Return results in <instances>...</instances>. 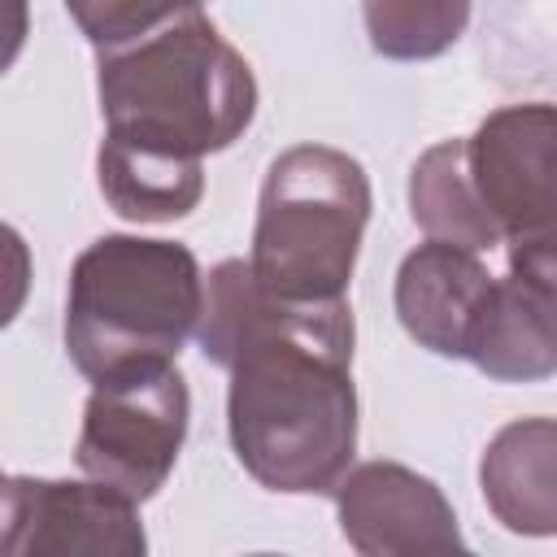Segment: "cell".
<instances>
[{
	"instance_id": "52a82bcc",
	"label": "cell",
	"mask_w": 557,
	"mask_h": 557,
	"mask_svg": "<svg viewBox=\"0 0 557 557\" xmlns=\"http://www.w3.org/2000/svg\"><path fill=\"white\" fill-rule=\"evenodd\" d=\"M4 557H148L139 505L91 479L9 474Z\"/></svg>"
},
{
	"instance_id": "9c48e42d",
	"label": "cell",
	"mask_w": 557,
	"mask_h": 557,
	"mask_svg": "<svg viewBox=\"0 0 557 557\" xmlns=\"http://www.w3.org/2000/svg\"><path fill=\"white\" fill-rule=\"evenodd\" d=\"M492 283L496 274L483 265L479 252L426 239L405 252L396 270V318L418 348L448 361H466Z\"/></svg>"
},
{
	"instance_id": "6da1fadb",
	"label": "cell",
	"mask_w": 557,
	"mask_h": 557,
	"mask_svg": "<svg viewBox=\"0 0 557 557\" xmlns=\"http://www.w3.org/2000/svg\"><path fill=\"white\" fill-rule=\"evenodd\" d=\"M65 9L96 48L100 196L126 222L187 218L205 196V157L231 148L257 117L252 65L200 4L70 0Z\"/></svg>"
},
{
	"instance_id": "5bb4252c",
	"label": "cell",
	"mask_w": 557,
	"mask_h": 557,
	"mask_svg": "<svg viewBox=\"0 0 557 557\" xmlns=\"http://www.w3.org/2000/svg\"><path fill=\"white\" fill-rule=\"evenodd\" d=\"M448 557H474V553H470V548H457V553H448Z\"/></svg>"
},
{
	"instance_id": "7a4b0ae2",
	"label": "cell",
	"mask_w": 557,
	"mask_h": 557,
	"mask_svg": "<svg viewBox=\"0 0 557 557\" xmlns=\"http://www.w3.org/2000/svg\"><path fill=\"white\" fill-rule=\"evenodd\" d=\"M205 361L231 374L235 461L283 496H335L357 457L352 305L274 300L248 261H218L196 326Z\"/></svg>"
},
{
	"instance_id": "4fadbf2b",
	"label": "cell",
	"mask_w": 557,
	"mask_h": 557,
	"mask_svg": "<svg viewBox=\"0 0 557 557\" xmlns=\"http://www.w3.org/2000/svg\"><path fill=\"white\" fill-rule=\"evenodd\" d=\"M244 557H287V553H244Z\"/></svg>"
},
{
	"instance_id": "ba28073f",
	"label": "cell",
	"mask_w": 557,
	"mask_h": 557,
	"mask_svg": "<svg viewBox=\"0 0 557 557\" xmlns=\"http://www.w3.org/2000/svg\"><path fill=\"white\" fill-rule=\"evenodd\" d=\"M335 518L357 557H448L466 548L440 483L400 461L352 466L335 487Z\"/></svg>"
},
{
	"instance_id": "277c9868",
	"label": "cell",
	"mask_w": 557,
	"mask_h": 557,
	"mask_svg": "<svg viewBox=\"0 0 557 557\" xmlns=\"http://www.w3.org/2000/svg\"><path fill=\"white\" fill-rule=\"evenodd\" d=\"M370 178L357 157L331 144H296L265 170L248 265L287 305L348 300L361 235L370 222Z\"/></svg>"
},
{
	"instance_id": "7c38bea8",
	"label": "cell",
	"mask_w": 557,
	"mask_h": 557,
	"mask_svg": "<svg viewBox=\"0 0 557 557\" xmlns=\"http://www.w3.org/2000/svg\"><path fill=\"white\" fill-rule=\"evenodd\" d=\"M366 30H370V48L392 57V61H422V57H440L444 48H453L470 22V4H426V0H405V4H366L361 9Z\"/></svg>"
},
{
	"instance_id": "30bf717a",
	"label": "cell",
	"mask_w": 557,
	"mask_h": 557,
	"mask_svg": "<svg viewBox=\"0 0 557 557\" xmlns=\"http://www.w3.org/2000/svg\"><path fill=\"white\" fill-rule=\"evenodd\" d=\"M479 492L505 531L557 535V418L505 422L479 457Z\"/></svg>"
},
{
	"instance_id": "8fae6325",
	"label": "cell",
	"mask_w": 557,
	"mask_h": 557,
	"mask_svg": "<svg viewBox=\"0 0 557 557\" xmlns=\"http://www.w3.org/2000/svg\"><path fill=\"white\" fill-rule=\"evenodd\" d=\"M409 213L426 231V239H440V244H453L466 252H492L500 244V231L492 226V218L479 205V191L470 183L466 139H440L413 161Z\"/></svg>"
},
{
	"instance_id": "3957f363",
	"label": "cell",
	"mask_w": 557,
	"mask_h": 557,
	"mask_svg": "<svg viewBox=\"0 0 557 557\" xmlns=\"http://www.w3.org/2000/svg\"><path fill=\"white\" fill-rule=\"evenodd\" d=\"M205 313V274L187 244L100 235L65 287V352L91 387H126L178 366Z\"/></svg>"
},
{
	"instance_id": "5b68a950",
	"label": "cell",
	"mask_w": 557,
	"mask_h": 557,
	"mask_svg": "<svg viewBox=\"0 0 557 557\" xmlns=\"http://www.w3.org/2000/svg\"><path fill=\"white\" fill-rule=\"evenodd\" d=\"M187 426H191V392L178 366L144 383L91 387L83 405L74 461L91 483L144 505L165 487L183 453Z\"/></svg>"
},
{
	"instance_id": "8992f818",
	"label": "cell",
	"mask_w": 557,
	"mask_h": 557,
	"mask_svg": "<svg viewBox=\"0 0 557 557\" xmlns=\"http://www.w3.org/2000/svg\"><path fill=\"white\" fill-rule=\"evenodd\" d=\"M466 165L500 244L557 235V104L492 109L466 135Z\"/></svg>"
}]
</instances>
